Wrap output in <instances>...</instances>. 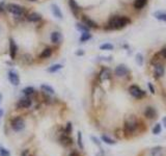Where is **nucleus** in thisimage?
<instances>
[{
  "instance_id": "393cba45",
  "label": "nucleus",
  "mask_w": 166,
  "mask_h": 156,
  "mask_svg": "<svg viewBox=\"0 0 166 156\" xmlns=\"http://www.w3.org/2000/svg\"><path fill=\"white\" fill-rule=\"evenodd\" d=\"M62 69V65L60 64H55V65H52L51 67L48 68V72L49 73H56V72H58L59 70Z\"/></svg>"
},
{
  "instance_id": "4c0bfd02",
  "label": "nucleus",
  "mask_w": 166,
  "mask_h": 156,
  "mask_svg": "<svg viewBox=\"0 0 166 156\" xmlns=\"http://www.w3.org/2000/svg\"><path fill=\"white\" fill-rule=\"evenodd\" d=\"M147 85H149V89H150V91H151L152 94H155V89H154V87H153V84H152V83L150 82Z\"/></svg>"
},
{
  "instance_id": "c85d7f7f",
  "label": "nucleus",
  "mask_w": 166,
  "mask_h": 156,
  "mask_svg": "<svg viewBox=\"0 0 166 156\" xmlns=\"http://www.w3.org/2000/svg\"><path fill=\"white\" fill-rule=\"evenodd\" d=\"M113 45L110 44V43H104L100 46V49L101 50H104V51H111L113 50Z\"/></svg>"
},
{
  "instance_id": "58836bf2",
  "label": "nucleus",
  "mask_w": 166,
  "mask_h": 156,
  "mask_svg": "<svg viewBox=\"0 0 166 156\" xmlns=\"http://www.w3.org/2000/svg\"><path fill=\"white\" fill-rule=\"evenodd\" d=\"M83 54H84V51L83 50H81V49H80V50H78V51H76V55H83Z\"/></svg>"
},
{
  "instance_id": "a18cd8bd",
  "label": "nucleus",
  "mask_w": 166,
  "mask_h": 156,
  "mask_svg": "<svg viewBox=\"0 0 166 156\" xmlns=\"http://www.w3.org/2000/svg\"><path fill=\"white\" fill-rule=\"evenodd\" d=\"M0 101H1V95H0Z\"/></svg>"
},
{
  "instance_id": "c756f323",
  "label": "nucleus",
  "mask_w": 166,
  "mask_h": 156,
  "mask_svg": "<svg viewBox=\"0 0 166 156\" xmlns=\"http://www.w3.org/2000/svg\"><path fill=\"white\" fill-rule=\"evenodd\" d=\"M161 131H162V126H161L160 123H157L156 125L154 126V128H153V134L158 135L161 133Z\"/></svg>"
},
{
  "instance_id": "412c9836",
  "label": "nucleus",
  "mask_w": 166,
  "mask_h": 156,
  "mask_svg": "<svg viewBox=\"0 0 166 156\" xmlns=\"http://www.w3.org/2000/svg\"><path fill=\"white\" fill-rule=\"evenodd\" d=\"M101 139H102V142H104L105 144H107V145H115L116 144V141L115 139H111L110 136H108L107 134H103L102 136H101Z\"/></svg>"
},
{
  "instance_id": "5701e85b",
  "label": "nucleus",
  "mask_w": 166,
  "mask_h": 156,
  "mask_svg": "<svg viewBox=\"0 0 166 156\" xmlns=\"http://www.w3.org/2000/svg\"><path fill=\"white\" fill-rule=\"evenodd\" d=\"M41 90L44 93H46V94H49V95H53L55 93L54 89H53L52 87H50V85H48V84H42L41 85Z\"/></svg>"
},
{
  "instance_id": "a878e982",
  "label": "nucleus",
  "mask_w": 166,
  "mask_h": 156,
  "mask_svg": "<svg viewBox=\"0 0 166 156\" xmlns=\"http://www.w3.org/2000/svg\"><path fill=\"white\" fill-rule=\"evenodd\" d=\"M22 93H23L25 96L30 97L31 95H33L35 93V90H34V87H24V89L22 90Z\"/></svg>"
},
{
  "instance_id": "9b49d317",
  "label": "nucleus",
  "mask_w": 166,
  "mask_h": 156,
  "mask_svg": "<svg viewBox=\"0 0 166 156\" xmlns=\"http://www.w3.org/2000/svg\"><path fill=\"white\" fill-rule=\"evenodd\" d=\"M112 76V72L110 69L108 68H103L101 70V72L99 73V78H100L101 81H106L108 79H110Z\"/></svg>"
},
{
  "instance_id": "6e6552de",
  "label": "nucleus",
  "mask_w": 166,
  "mask_h": 156,
  "mask_svg": "<svg viewBox=\"0 0 166 156\" xmlns=\"http://www.w3.org/2000/svg\"><path fill=\"white\" fill-rule=\"evenodd\" d=\"M130 73V70L127 68L126 65H118L117 67L114 70V74H115L117 77H125L128 74Z\"/></svg>"
},
{
  "instance_id": "e433bc0d",
  "label": "nucleus",
  "mask_w": 166,
  "mask_h": 156,
  "mask_svg": "<svg viewBox=\"0 0 166 156\" xmlns=\"http://www.w3.org/2000/svg\"><path fill=\"white\" fill-rule=\"evenodd\" d=\"M159 55H160L162 58H166V47H165V48H163L162 50L160 51V53H159Z\"/></svg>"
},
{
  "instance_id": "2eb2a0df",
  "label": "nucleus",
  "mask_w": 166,
  "mask_h": 156,
  "mask_svg": "<svg viewBox=\"0 0 166 156\" xmlns=\"http://www.w3.org/2000/svg\"><path fill=\"white\" fill-rule=\"evenodd\" d=\"M28 22H32V23H37V22L42 21V16L37 13H30L27 14L25 18Z\"/></svg>"
},
{
  "instance_id": "ea45409f",
  "label": "nucleus",
  "mask_w": 166,
  "mask_h": 156,
  "mask_svg": "<svg viewBox=\"0 0 166 156\" xmlns=\"http://www.w3.org/2000/svg\"><path fill=\"white\" fill-rule=\"evenodd\" d=\"M162 123H163V125H164V127L166 128V117H163V119H162Z\"/></svg>"
},
{
  "instance_id": "423d86ee",
  "label": "nucleus",
  "mask_w": 166,
  "mask_h": 156,
  "mask_svg": "<svg viewBox=\"0 0 166 156\" xmlns=\"http://www.w3.org/2000/svg\"><path fill=\"white\" fill-rule=\"evenodd\" d=\"M32 104V100L29 96H24L23 98H21L19 101L16 104V107L20 108V109H26V108H29Z\"/></svg>"
},
{
  "instance_id": "ddd939ff",
  "label": "nucleus",
  "mask_w": 166,
  "mask_h": 156,
  "mask_svg": "<svg viewBox=\"0 0 166 156\" xmlns=\"http://www.w3.org/2000/svg\"><path fill=\"white\" fill-rule=\"evenodd\" d=\"M50 40L53 45H59L62 41V35L59 31H52L50 35Z\"/></svg>"
},
{
  "instance_id": "f8f14e48",
  "label": "nucleus",
  "mask_w": 166,
  "mask_h": 156,
  "mask_svg": "<svg viewBox=\"0 0 166 156\" xmlns=\"http://www.w3.org/2000/svg\"><path fill=\"white\" fill-rule=\"evenodd\" d=\"M81 20H82V23L85 24V25L87 27H89V28H99L98 23H96L93 19H90V18L87 17V16H85V15L81 16Z\"/></svg>"
},
{
  "instance_id": "7ed1b4c3",
  "label": "nucleus",
  "mask_w": 166,
  "mask_h": 156,
  "mask_svg": "<svg viewBox=\"0 0 166 156\" xmlns=\"http://www.w3.org/2000/svg\"><path fill=\"white\" fill-rule=\"evenodd\" d=\"M5 10L8 13L13 14L16 18H26L27 14H26V10L23 6L19 5V4L16 3H8L5 6Z\"/></svg>"
},
{
  "instance_id": "7c9ffc66",
  "label": "nucleus",
  "mask_w": 166,
  "mask_h": 156,
  "mask_svg": "<svg viewBox=\"0 0 166 156\" xmlns=\"http://www.w3.org/2000/svg\"><path fill=\"white\" fill-rule=\"evenodd\" d=\"M77 144H78V146H79L80 150H83V149H84V145H83V142H82V133L80 132V131L77 134Z\"/></svg>"
},
{
  "instance_id": "f704fd0d",
  "label": "nucleus",
  "mask_w": 166,
  "mask_h": 156,
  "mask_svg": "<svg viewBox=\"0 0 166 156\" xmlns=\"http://www.w3.org/2000/svg\"><path fill=\"white\" fill-rule=\"evenodd\" d=\"M72 130H73V126H72L71 122H69V123L67 124V127H66V130H64V132H66L67 134H70V133H72Z\"/></svg>"
},
{
  "instance_id": "6ab92c4d",
  "label": "nucleus",
  "mask_w": 166,
  "mask_h": 156,
  "mask_svg": "<svg viewBox=\"0 0 166 156\" xmlns=\"http://www.w3.org/2000/svg\"><path fill=\"white\" fill-rule=\"evenodd\" d=\"M51 11H52V14L54 15V17H56L57 19L61 20L62 18H64V15H62L61 11H60L59 6H58L57 4L53 3L52 5H51Z\"/></svg>"
},
{
  "instance_id": "b1692460",
  "label": "nucleus",
  "mask_w": 166,
  "mask_h": 156,
  "mask_svg": "<svg viewBox=\"0 0 166 156\" xmlns=\"http://www.w3.org/2000/svg\"><path fill=\"white\" fill-rule=\"evenodd\" d=\"M147 3V0H135L134 2V8L136 10H141L145 6V4Z\"/></svg>"
},
{
  "instance_id": "cd10ccee",
  "label": "nucleus",
  "mask_w": 166,
  "mask_h": 156,
  "mask_svg": "<svg viewBox=\"0 0 166 156\" xmlns=\"http://www.w3.org/2000/svg\"><path fill=\"white\" fill-rule=\"evenodd\" d=\"M76 28L79 31H81V32H89V29H90L89 27H87L83 23H77L76 24Z\"/></svg>"
},
{
  "instance_id": "1a4fd4ad",
  "label": "nucleus",
  "mask_w": 166,
  "mask_h": 156,
  "mask_svg": "<svg viewBox=\"0 0 166 156\" xmlns=\"http://www.w3.org/2000/svg\"><path fill=\"white\" fill-rule=\"evenodd\" d=\"M18 45L17 43L15 42L14 39L10 40V48H8V52H10V60H16L18 54Z\"/></svg>"
},
{
  "instance_id": "37998d69",
  "label": "nucleus",
  "mask_w": 166,
  "mask_h": 156,
  "mask_svg": "<svg viewBox=\"0 0 166 156\" xmlns=\"http://www.w3.org/2000/svg\"><path fill=\"white\" fill-rule=\"evenodd\" d=\"M2 115H3V110H2V109H0V118L2 117Z\"/></svg>"
},
{
  "instance_id": "2f4dec72",
  "label": "nucleus",
  "mask_w": 166,
  "mask_h": 156,
  "mask_svg": "<svg viewBox=\"0 0 166 156\" xmlns=\"http://www.w3.org/2000/svg\"><path fill=\"white\" fill-rule=\"evenodd\" d=\"M136 58V63L138 64V66H142L143 65V55L141 53H137L135 56Z\"/></svg>"
},
{
  "instance_id": "a211bd4d",
  "label": "nucleus",
  "mask_w": 166,
  "mask_h": 156,
  "mask_svg": "<svg viewBox=\"0 0 166 156\" xmlns=\"http://www.w3.org/2000/svg\"><path fill=\"white\" fill-rule=\"evenodd\" d=\"M52 53H53L52 47H46V48H44L42 50L39 57L41 58V60H48V58L52 55Z\"/></svg>"
},
{
  "instance_id": "bb28decb",
  "label": "nucleus",
  "mask_w": 166,
  "mask_h": 156,
  "mask_svg": "<svg viewBox=\"0 0 166 156\" xmlns=\"http://www.w3.org/2000/svg\"><path fill=\"white\" fill-rule=\"evenodd\" d=\"M91 35L89 32H82L81 33V35H80V43H85V42H87V41H89L91 39Z\"/></svg>"
},
{
  "instance_id": "20e7f679",
  "label": "nucleus",
  "mask_w": 166,
  "mask_h": 156,
  "mask_svg": "<svg viewBox=\"0 0 166 156\" xmlns=\"http://www.w3.org/2000/svg\"><path fill=\"white\" fill-rule=\"evenodd\" d=\"M10 126H12L13 130H15L16 132H19V131H22L25 128V122H24L23 118L16 117L10 122Z\"/></svg>"
},
{
  "instance_id": "f257e3e1",
  "label": "nucleus",
  "mask_w": 166,
  "mask_h": 156,
  "mask_svg": "<svg viewBox=\"0 0 166 156\" xmlns=\"http://www.w3.org/2000/svg\"><path fill=\"white\" fill-rule=\"evenodd\" d=\"M131 22V20L126 16H113L109 19L107 23L106 29L109 30H118L128 25Z\"/></svg>"
},
{
  "instance_id": "aec40b11",
  "label": "nucleus",
  "mask_w": 166,
  "mask_h": 156,
  "mask_svg": "<svg viewBox=\"0 0 166 156\" xmlns=\"http://www.w3.org/2000/svg\"><path fill=\"white\" fill-rule=\"evenodd\" d=\"M153 15H154V17L156 18L157 20L166 22V12H163V11H157V12H155Z\"/></svg>"
},
{
  "instance_id": "39448f33",
  "label": "nucleus",
  "mask_w": 166,
  "mask_h": 156,
  "mask_svg": "<svg viewBox=\"0 0 166 156\" xmlns=\"http://www.w3.org/2000/svg\"><path fill=\"white\" fill-rule=\"evenodd\" d=\"M129 93L132 97H134L135 99H142L145 96V92L143 90H141L138 85L133 84L130 85L129 87Z\"/></svg>"
},
{
  "instance_id": "72a5a7b5",
  "label": "nucleus",
  "mask_w": 166,
  "mask_h": 156,
  "mask_svg": "<svg viewBox=\"0 0 166 156\" xmlns=\"http://www.w3.org/2000/svg\"><path fill=\"white\" fill-rule=\"evenodd\" d=\"M22 60L25 63H27V64H30V63L32 62V58H31V56L29 55V54H24V55H22Z\"/></svg>"
},
{
  "instance_id": "dca6fc26",
  "label": "nucleus",
  "mask_w": 166,
  "mask_h": 156,
  "mask_svg": "<svg viewBox=\"0 0 166 156\" xmlns=\"http://www.w3.org/2000/svg\"><path fill=\"white\" fill-rule=\"evenodd\" d=\"M69 5H70V8H71L72 13L74 14V16H76V17L79 16L81 8H80V6L78 5V3L75 1V0H69Z\"/></svg>"
},
{
  "instance_id": "c03bdc74",
  "label": "nucleus",
  "mask_w": 166,
  "mask_h": 156,
  "mask_svg": "<svg viewBox=\"0 0 166 156\" xmlns=\"http://www.w3.org/2000/svg\"><path fill=\"white\" fill-rule=\"evenodd\" d=\"M28 1H30V2H34V1H37V0H28Z\"/></svg>"
},
{
  "instance_id": "0eeeda50",
  "label": "nucleus",
  "mask_w": 166,
  "mask_h": 156,
  "mask_svg": "<svg viewBox=\"0 0 166 156\" xmlns=\"http://www.w3.org/2000/svg\"><path fill=\"white\" fill-rule=\"evenodd\" d=\"M165 74V66L162 63L158 62L154 66V75L157 79L163 77Z\"/></svg>"
},
{
  "instance_id": "79ce46f5",
  "label": "nucleus",
  "mask_w": 166,
  "mask_h": 156,
  "mask_svg": "<svg viewBox=\"0 0 166 156\" xmlns=\"http://www.w3.org/2000/svg\"><path fill=\"white\" fill-rule=\"evenodd\" d=\"M70 156H78V153L76 152V151H73V152L71 153V155Z\"/></svg>"
},
{
  "instance_id": "4be33fe9",
  "label": "nucleus",
  "mask_w": 166,
  "mask_h": 156,
  "mask_svg": "<svg viewBox=\"0 0 166 156\" xmlns=\"http://www.w3.org/2000/svg\"><path fill=\"white\" fill-rule=\"evenodd\" d=\"M151 156H163V149L162 147H155L151 151Z\"/></svg>"
},
{
  "instance_id": "4468645a",
  "label": "nucleus",
  "mask_w": 166,
  "mask_h": 156,
  "mask_svg": "<svg viewBox=\"0 0 166 156\" xmlns=\"http://www.w3.org/2000/svg\"><path fill=\"white\" fill-rule=\"evenodd\" d=\"M143 115H144L145 118H147V119H150V120L157 118L156 109H155L154 107H152V106H147V107H145L144 112H143Z\"/></svg>"
},
{
  "instance_id": "c9c22d12",
  "label": "nucleus",
  "mask_w": 166,
  "mask_h": 156,
  "mask_svg": "<svg viewBox=\"0 0 166 156\" xmlns=\"http://www.w3.org/2000/svg\"><path fill=\"white\" fill-rule=\"evenodd\" d=\"M91 141L93 142V144H96L98 147H100V148H101V142H100V139H97L96 136H91Z\"/></svg>"
},
{
  "instance_id": "a19ab883",
  "label": "nucleus",
  "mask_w": 166,
  "mask_h": 156,
  "mask_svg": "<svg viewBox=\"0 0 166 156\" xmlns=\"http://www.w3.org/2000/svg\"><path fill=\"white\" fill-rule=\"evenodd\" d=\"M4 11V6H3V3H0V13H2Z\"/></svg>"
},
{
  "instance_id": "473e14b6",
  "label": "nucleus",
  "mask_w": 166,
  "mask_h": 156,
  "mask_svg": "<svg viewBox=\"0 0 166 156\" xmlns=\"http://www.w3.org/2000/svg\"><path fill=\"white\" fill-rule=\"evenodd\" d=\"M0 156H10V153L7 149L1 147V148H0Z\"/></svg>"
},
{
  "instance_id": "f03ea898",
  "label": "nucleus",
  "mask_w": 166,
  "mask_h": 156,
  "mask_svg": "<svg viewBox=\"0 0 166 156\" xmlns=\"http://www.w3.org/2000/svg\"><path fill=\"white\" fill-rule=\"evenodd\" d=\"M137 128H138V121L135 116L130 115V116L126 117L125 124H124V131L127 136L133 134L137 130Z\"/></svg>"
},
{
  "instance_id": "f3484780",
  "label": "nucleus",
  "mask_w": 166,
  "mask_h": 156,
  "mask_svg": "<svg viewBox=\"0 0 166 156\" xmlns=\"http://www.w3.org/2000/svg\"><path fill=\"white\" fill-rule=\"evenodd\" d=\"M59 142H60V144L64 147H69L73 144V139H72V137L70 136L69 134H67L66 132H64V134H62L61 136L59 137Z\"/></svg>"
},
{
  "instance_id": "9d476101",
  "label": "nucleus",
  "mask_w": 166,
  "mask_h": 156,
  "mask_svg": "<svg viewBox=\"0 0 166 156\" xmlns=\"http://www.w3.org/2000/svg\"><path fill=\"white\" fill-rule=\"evenodd\" d=\"M7 78H8V81H10L14 87H18V85L20 84V77L15 71H8Z\"/></svg>"
}]
</instances>
